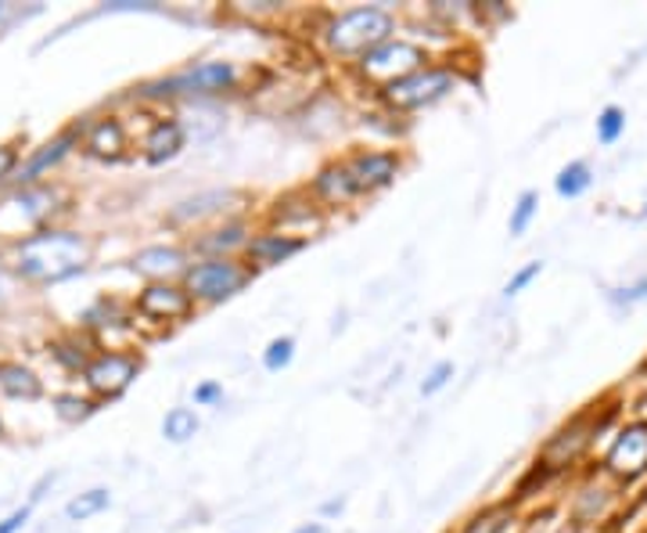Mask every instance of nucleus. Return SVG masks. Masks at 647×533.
Returning a JSON list of instances; mask_svg holds the SVG:
<instances>
[{"label":"nucleus","instance_id":"obj_1","mask_svg":"<svg viewBox=\"0 0 647 533\" xmlns=\"http://www.w3.org/2000/svg\"><path fill=\"white\" fill-rule=\"evenodd\" d=\"M87 256L90 249L80 235L40 231V235H29L19 246V270L29 282H61L76 270H83Z\"/></svg>","mask_w":647,"mask_h":533},{"label":"nucleus","instance_id":"obj_2","mask_svg":"<svg viewBox=\"0 0 647 533\" xmlns=\"http://www.w3.org/2000/svg\"><path fill=\"white\" fill-rule=\"evenodd\" d=\"M392 19L381 8H357L346 11L328 26V43L338 55H371L381 43H389Z\"/></svg>","mask_w":647,"mask_h":533},{"label":"nucleus","instance_id":"obj_3","mask_svg":"<svg viewBox=\"0 0 647 533\" xmlns=\"http://www.w3.org/2000/svg\"><path fill=\"white\" fill-rule=\"evenodd\" d=\"M425 62L428 58L421 48H414V43H407V40H389V43H381V48H375L371 55L360 58V72L367 76V80L381 83V90H385L396 80H407V76L421 72Z\"/></svg>","mask_w":647,"mask_h":533},{"label":"nucleus","instance_id":"obj_4","mask_svg":"<svg viewBox=\"0 0 647 533\" xmlns=\"http://www.w3.org/2000/svg\"><path fill=\"white\" fill-rule=\"evenodd\" d=\"M252 278V270L249 267H241L235 260H209V264H198L188 270V293L195 299H206V303H220L227 296H235L241 293L245 285H249Z\"/></svg>","mask_w":647,"mask_h":533},{"label":"nucleus","instance_id":"obj_5","mask_svg":"<svg viewBox=\"0 0 647 533\" xmlns=\"http://www.w3.org/2000/svg\"><path fill=\"white\" fill-rule=\"evenodd\" d=\"M238 72L230 62H202L195 69H183L169 80L148 87V95H220V90L235 87Z\"/></svg>","mask_w":647,"mask_h":533},{"label":"nucleus","instance_id":"obj_6","mask_svg":"<svg viewBox=\"0 0 647 533\" xmlns=\"http://www.w3.org/2000/svg\"><path fill=\"white\" fill-rule=\"evenodd\" d=\"M454 87L450 69H421L407 76V80H396L381 90V98L392 105V109H421L428 101H439L446 90Z\"/></svg>","mask_w":647,"mask_h":533},{"label":"nucleus","instance_id":"obj_7","mask_svg":"<svg viewBox=\"0 0 647 533\" xmlns=\"http://www.w3.org/2000/svg\"><path fill=\"white\" fill-rule=\"evenodd\" d=\"M605 468L615 480H640L647 472V422H634L615 436V444L608 447Z\"/></svg>","mask_w":647,"mask_h":533},{"label":"nucleus","instance_id":"obj_8","mask_svg":"<svg viewBox=\"0 0 647 533\" xmlns=\"http://www.w3.org/2000/svg\"><path fill=\"white\" fill-rule=\"evenodd\" d=\"M54 209V191L48 188H22L19 195L0 203V231L19 235L29 231L33 224H40Z\"/></svg>","mask_w":647,"mask_h":533},{"label":"nucleus","instance_id":"obj_9","mask_svg":"<svg viewBox=\"0 0 647 533\" xmlns=\"http://www.w3.org/2000/svg\"><path fill=\"white\" fill-rule=\"evenodd\" d=\"M600 422L597 415H583L576 422H568L565 430H558L550 440H547V447H544V465L547 468H565V465H573L583 451H587V444L594 440V433L600 430Z\"/></svg>","mask_w":647,"mask_h":533},{"label":"nucleus","instance_id":"obj_10","mask_svg":"<svg viewBox=\"0 0 647 533\" xmlns=\"http://www.w3.org/2000/svg\"><path fill=\"white\" fill-rule=\"evenodd\" d=\"M137 368H141V361L130 354H101L83 368V378L98 397H119L133 383Z\"/></svg>","mask_w":647,"mask_h":533},{"label":"nucleus","instance_id":"obj_11","mask_svg":"<svg viewBox=\"0 0 647 533\" xmlns=\"http://www.w3.org/2000/svg\"><path fill=\"white\" fill-rule=\"evenodd\" d=\"M195 307V296L183 293L177 285H148L141 299H137V310L145 317H156V322H180V317H188Z\"/></svg>","mask_w":647,"mask_h":533},{"label":"nucleus","instance_id":"obj_12","mask_svg":"<svg viewBox=\"0 0 647 533\" xmlns=\"http://www.w3.org/2000/svg\"><path fill=\"white\" fill-rule=\"evenodd\" d=\"M346 166H349V177H352V185H357L360 195L385 188L396 177V170H399L396 156H381V151H371V156H357Z\"/></svg>","mask_w":647,"mask_h":533},{"label":"nucleus","instance_id":"obj_13","mask_svg":"<svg viewBox=\"0 0 647 533\" xmlns=\"http://www.w3.org/2000/svg\"><path fill=\"white\" fill-rule=\"evenodd\" d=\"M302 249V238H288V235H259L249 241V264L256 267H273L285 264L288 256H296Z\"/></svg>","mask_w":647,"mask_h":533},{"label":"nucleus","instance_id":"obj_14","mask_svg":"<svg viewBox=\"0 0 647 533\" xmlns=\"http://www.w3.org/2000/svg\"><path fill=\"white\" fill-rule=\"evenodd\" d=\"M122 148H127V134H122L119 119H101V124L90 127L87 134V151L98 159H119Z\"/></svg>","mask_w":647,"mask_h":533},{"label":"nucleus","instance_id":"obj_15","mask_svg":"<svg viewBox=\"0 0 647 533\" xmlns=\"http://www.w3.org/2000/svg\"><path fill=\"white\" fill-rule=\"evenodd\" d=\"M180 148H183V130H180V124H173V119H162V124H156V127H151V134L145 137L148 162L173 159Z\"/></svg>","mask_w":647,"mask_h":533},{"label":"nucleus","instance_id":"obj_16","mask_svg":"<svg viewBox=\"0 0 647 533\" xmlns=\"http://www.w3.org/2000/svg\"><path fill=\"white\" fill-rule=\"evenodd\" d=\"M317 191H320V199L324 203H331V206H342L349 199H357V185H352V177H349V166H331V170H324L317 177Z\"/></svg>","mask_w":647,"mask_h":533},{"label":"nucleus","instance_id":"obj_17","mask_svg":"<svg viewBox=\"0 0 647 533\" xmlns=\"http://www.w3.org/2000/svg\"><path fill=\"white\" fill-rule=\"evenodd\" d=\"M133 267L141 270V274H148V278H169V274L183 270V253L156 246V249H145L141 256H137Z\"/></svg>","mask_w":647,"mask_h":533},{"label":"nucleus","instance_id":"obj_18","mask_svg":"<svg viewBox=\"0 0 647 533\" xmlns=\"http://www.w3.org/2000/svg\"><path fill=\"white\" fill-rule=\"evenodd\" d=\"M0 389L8 397H26V401H37L40 397V378L22 368V364H0Z\"/></svg>","mask_w":647,"mask_h":533},{"label":"nucleus","instance_id":"obj_19","mask_svg":"<svg viewBox=\"0 0 647 533\" xmlns=\"http://www.w3.org/2000/svg\"><path fill=\"white\" fill-rule=\"evenodd\" d=\"M590 185H594V177H590L587 162H568L565 170L554 177V188H558L561 199H579V195L587 191Z\"/></svg>","mask_w":647,"mask_h":533},{"label":"nucleus","instance_id":"obj_20","mask_svg":"<svg viewBox=\"0 0 647 533\" xmlns=\"http://www.w3.org/2000/svg\"><path fill=\"white\" fill-rule=\"evenodd\" d=\"M162 433L166 440H173V444H183V440H191L198 433V418H195V411L188 407H173L169 415L162 418Z\"/></svg>","mask_w":647,"mask_h":533},{"label":"nucleus","instance_id":"obj_21","mask_svg":"<svg viewBox=\"0 0 647 533\" xmlns=\"http://www.w3.org/2000/svg\"><path fill=\"white\" fill-rule=\"evenodd\" d=\"M69 145H72V134H66V137H58V141L54 145H48V148H43L40 151V156H33V162H29L26 166V170H22V177L19 180H33V177H40L43 170H48V166H54L61 156H66V151H69Z\"/></svg>","mask_w":647,"mask_h":533},{"label":"nucleus","instance_id":"obj_22","mask_svg":"<svg viewBox=\"0 0 647 533\" xmlns=\"http://www.w3.org/2000/svg\"><path fill=\"white\" fill-rule=\"evenodd\" d=\"M511 523H518L511 509H492V512L475 515L465 533H511Z\"/></svg>","mask_w":647,"mask_h":533},{"label":"nucleus","instance_id":"obj_23","mask_svg":"<svg viewBox=\"0 0 647 533\" xmlns=\"http://www.w3.org/2000/svg\"><path fill=\"white\" fill-rule=\"evenodd\" d=\"M623 130H626V112L619 109V105H608V109L600 112V119H597V141L615 145Z\"/></svg>","mask_w":647,"mask_h":533},{"label":"nucleus","instance_id":"obj_24","mask_svg":"<svg viewBox=\"0 0 647 533\" xmlns=\"http://www.w3.org/2000/svg\"><path fill=\"white\" fill-rule=\"evenodd\" d=\"M101 509H108V491H87L76 501H69L66 515L69 520H90V515H98Z\"/></svg>","mask_w":647,"mask_h":533},{"label":"nucleus","instance_id":"obj_25","mask_svg":"<svg viewBox=\"0 0 647 533\" xmlns=\"http://www.w3.org/2000/svg\"><path fill=\"white\" fill-rule=\"evenodd\" d=\"M235 195H227V191H212V195H202V199H191V203H183V209L173 213V220H188V217H206V213L212 209H220L223 203H230Z\"/></svg>","mask_w":647,"mask_h":533},{"label":"nucleus","instance_id":"obj_26","mask_svg":"<svg viewBox=\"0 0 647 533\" xmlns=\"http://www.w3.org/2000/svg\"><path fill=\"white\" fill-rule=\"evenodd\" d=\"M238 246H245V227L241 224H227L223 231H212L209 238H202L198 241V249H238Z\"/></svg>","mask_w":647,"mask_h":533},{"label":"nucleus","instance_id":"obj_27","mask_svg":"<svg viewBox=\"0 0 647 533\" xmlns=\"http://www.w3.org/2000/svg\"><path fill=\"white\" fill-rule=\"evenodd\" d=\"M536 206H539V195L536 191H521V199L511 213V235H526V227L536 217Z\"/></svg>","mask_w":647,"mask_h":533},{"label":"nucleus","instance_id":"obj_28","mask_svg":"<svg viewBox=\"0 0 647 533\" xmlns=\"http://www.w3.org/2000/svg\"><path fill=\"white\" fill-rule=\"evenodd\" d=\"M291 357H296V343H291L288 335H285V339H273L267 346L263 364H267L270 372H281V368H288V364H291Z\"/></svg>","mask_w":647,"mask_h":533},{"label":"nucleus","instance_id":"obj_29","mask_svg":"<svg viewBox=\"0 0 647 533\" xmlns=\"http://www.w3.org/2000/svg\"><path fill=\"white\" fill-rule=\"evenodd\" d=\"M450 378H454V364L450 361H439L436 368L428 372L425 383H421V393H425V397H431V393H439L446 383H450Z\"/></svg>","mask_w":647,"mask_h":533},{"label":"nucleus","instance_id":"obj_30","mask_svg":"<svg viewBox=\"0 0 647 533\" xmlns=\"http://www.w3.org/2000/svg\"><path fill=\"white\" fill-rule=\"evenodd\" d=\"M90 411H94V404L90 401H76V397H58V415L66 418V422H80L87 418Z\"/></svg>","mask_w":647,"mask_h":533},{"label":"nucleus","instance_id":"obj_31","mask_svg":"<svg viewBox=\"0 0 647 533\" xmlns=\"http://www.w3.org/2000/svg\"><path fill=\"white\" fill-rule=\"evenodd\" d=\"M539 270H544V264H529V267H521V270L515 274V278L504 285V296H507V299H515V296L521 293V288H526V285H529V282L536 278V274H539Z\"/></svg>","mask_w":647,"mask_h":533},{"label":"nucleus","instance_id":"obj_32","mask_svg":"<svg viewBox=\"0 0 647 533\" xmlns=\"http://www.w3.org/2000/svg\"><path fill=\"white\" fill-rule=\"evenodd\" d=\"M611 299L615 303H640V299H647V278L637 282V285H629V288H619V293H611Z\"/></svg>","mask_w":647,"mask_h":533},{"label":"nucleus","instance_id":"obj_33","mask_svg":"<svg viewBox=\"0 0 647 533\" xmlns=\"http://www.w3.org/2000/svg\"><path fill=\"white\" fill-rule=\"evenodd\" d=\"M37 501H40V497H33V501H29V505H26V509H19V512H14V515H11V520H8L4 526H0V533H19V530L26 526V520H29V512H33V505H37Z\"/></svg>","mask_w":647,"mask_h":533},{"label":"nucleus","instance_id":"obj_34","mask_svg":"<svg viewBox=\"0 0 647 533\" xmlns=\"http://www.w3.org/2000/svg\"><path fill=\"white\" fill-rule=\"evenodd\" d=\"M195 401H198V404H216V401H223V386H220V383L198 386V389H195Z\"/></svg>","mask_w":647,"mask_h":533},{"label":"nucleus","instance_id":"obj_35","mask_svg":"<svg viewBox=\"0 0 647 533\" xmlns=\"http://www.w3.org/2000/svg\"><path fill=\"white\" fill-rule=\"evenodd\" d=\"M11 166H14V151L11 148H0V177H4Z\"/></svg>","mask_w":647,"mask_h":533},{"label":"nucleus","instance_id":"obj_36","mask_svg":"<svg viewBox=\"0 0 647 533\" xmlns=\"http://www.w3.org/2000/svg\"><path fill=\"white\" fill-rule=\"evenodd\" d=\"M296 533H324V526H320V523H306V526H299Z\"/></svg>","mask_w":647,"mask_h":533}]
</instances>
